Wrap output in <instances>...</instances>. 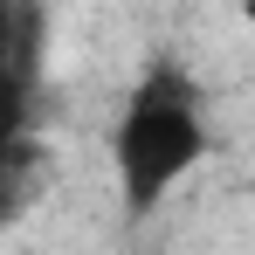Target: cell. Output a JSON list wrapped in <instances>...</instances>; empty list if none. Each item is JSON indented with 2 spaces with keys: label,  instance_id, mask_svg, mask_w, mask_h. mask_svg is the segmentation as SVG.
<instances>
[{
  "label": "cell",
  "instance_id": "1",
  "mask_svg": "<svg viewBox=\"0 0 255 255\" xmlns=\"http://www.w3.org/2000/svg\"><path fill=\"white\" fill-rule=\"evenodd\" d=\"M207 152H214V131H207L193 76H179L172 62L145 69L125 90L118 125H111V186H118V207L131 221L159 214L193 172L207 166Z\"/></svg>",
  "mask_w": 255,
  "mask_h": 255
},
{
  "label": "cell",
  "instance_id": "2",
  "mask_svg": "<svg viewBox=\"0 0 255 255\" xmlns=\"http://www.w3.org/2000/svg\"><path fill=\"white\" fill-rule=\"evenodd\" d=\"M242 35H249V48H255V0H242Z\"/></svg>",
  "mask_w": 255,
  "mask_h": 255
}]
</instances>
